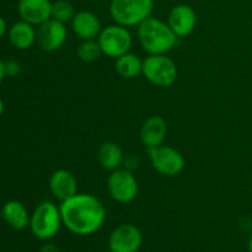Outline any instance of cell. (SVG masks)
I'll list each match as a JSON object with an SVG mask.
<instances>
[{"label": "cell", "instance_id": "ffe728a7", "mask_svg": "<svg viewBox=\"0 0 252 252\" xmlns=\"http://www.w3.org/2000/svg\"><path fill=\"white\" fill-rule=\"evenodd\" d=\"M101 54H102V51H101L97 39L81 41V43L78 46V49H76V56L84 63H94L100 58Z\"/></svg>", "mask_w": 252, "mask_h": 252}, {"label": "cell", "instance_id": "52a82bcc", "mask_svg": "<svg viewBox=\"0 0 252 252\" xmlns=\"http://www.w3.org/2000/svg\"><path fill=\"white\" fill-rule=\"evenodd\" d=\"M107 189L116 202L122 204L134 201L139 192L137 177L129 169H117L111 171L107 179Z\"/></svg>", "mask_w": 252, "mask_h": 252}, {"label": "cell", "instance_id": "5b68a950", "mask_svg": "<svg viewBox=\"0 0 252 252\" xmlns=\"http://www.w3.org/2000/svg\"><path fill=\"white\" fill-rule=\"evenodd\" d=\"M143 75L159 88H169L177 80L176 63L166 54H149L143 61Z\"/></svg>", "mask_w": 252, "mask_h": 252}, {"label": "cell", "instance_id": "cb8c5ba5", "mask_svg": "<svg viewBox=\"0 0 252 252\" xmlns=\"http://www.w3.org/2000/svg\"><path fill=\"white\" fill-rule=\"evenodd\" d=\"M7 32V25H6V21H5L4 17L0 15V38H2L4 37V34Z\"/></svg>", "mask_w": 252, "mask_h": 252}, {"label": "cell", "instance_id": "2e32d148", "mask_svg": "<svg viewBox=\"0 0 252 252\" xmlns=\"http://www.w3.org/2000/svg\"><path fill=\"white\" fill-rule=\"evenodd\" d=\"M7 38L12 47L19 51H27L37 43V30L33 25L21 20L9 27Z\"/></svg>", "mask_w": 252, "mask_h": 252}, {"label": "cell", "instance_id": "d6986e66", "mask_svg": "<svg viewBox=\"0 0 252 252\" xmlns=\"http://www.w3.org/2000/svg\"><path fill=\"white\" fill-rule=\"evenodd\" d=\"M115 66L118 75L125 79H134L143 74V61L130 52L116 59Z\"/></svg>", "mask_w": 252, "mask_h": 252}, {"label": "cell", "instance_id": "9c48e42d", "mask_svg": "<svg viewBox=\"0 0 252 252\" xmlns=\"http://www.w3.org/2000/svg\"><path fill=\"white\" fill-rule=\"evenodd\" d=\"M143 243L139 228L129 223L116 226L108 238V249L111 252H138Z\"/></svg>", "mask_w": 252, "mask_h": 252}, {"label": "cell", "instance_id": "8fae6325", "mask_svg": "<svg viewBox=\"0 0 252 252\" xmlns=\"http://www.w3.org/2000/svg\"><path fill=\"white\" fill-rule=\"evenodd\" d=\"M167 24L177 37L189 36L196 29L197 14L189 5H176L170 10Z\"/></svg>", "mask_w": 252, "mask_h": 252}, {"label": "cell", "instance_id": "484cf974", "mask_svg": "<svg viewBox=\"0 0 252 252\" xmlns=\"http://www.w3.org/2000/svg\"><path fill=\"white\" fill-rule=\"evenodd\" d=\"M4 110H5L4 101H2V98L0 97V117H1V116H2V113H4Z\"/></svg>", "mask_w": 252, "mask_h": 252}, {"label": "cell", "instance_id": "4fadbf2b", "mask_svg": "<svg viewBox=\"0 0 252 252\" xmlns=\"http://www.w3.org/2000/svg\"><path fill=\"white\" fill-rule=\"evenodd\" d=\"M49 189L54 198L64 202L78 193V180L69 170H56L49 177Z\"/></svg>", "mask_w": 252, "mask_h": 252}, {"label": "cell", "instance_id": "30bf717a", "mask_svg": "<svg viewBox=\"0 0 252 252\" xmlns=\"http://www.w3.org/2000/svg\"><path fill=\"white\" fill-rule=\"evenodd\" d=\"M68 38L66 25L49 19L37 29V43L44 52H56L63 47Z\"/></svg>", "mask_w": 252, "mask_h": 252}, {"label": "cell", "instance_id": "3957f363", "mask_svg": "<svg viewBox=\"0 0 252 252\" xmlns=\"http://www.w3.org/2000/svg\"><path fill=\"white\" fill-rule=\"evenodd\" d=\"M154 0H111L110 14L113 21L125 27L139 26L152 16Z\"/></svg>", "mask_w": 252, "mask_h": 252}, {"label": "cell", "instance_id": "277c9868", "mask_svg": "<svg viewBox=\"0 0 252 252\" xmlns=\"http://www.w3.org/2000/svg\"><path fill=\"white\" fill-rule=\"evenodd\" d=\"M63 225L61 209L52 202H42L37 206L30 219L32 234L39 240H49L58 234Z\"/></svg>", "mask_w": 252, "mask_h": 252}, {"label": "cell", "instance_id": "7402d4cb", "mask_svg": "<svg viewBox=\"0 0 252 252\" xmlns=\"http://www.w3.org/2000/svg\"><path fill=\"white\" fill-rule=\"evenodd\" d=\"M5 73L6 76H17L21 73V64L17 61L14 59H10V61L5 62Z\"/></svg>", "mask_w": 252, "mask_h": 252}, {"label": "cell", "instance_id": "e0dca14e", "mask_svg": "<svg viewBox=\"0 0 252 252\" xmlns=\"http://www.w3.org/2000/svg\"><path fill=\"white\" fill-rule=\"evenodd\" d=\"M1 216L9 226L15 230H22L30 226V219L31 216L29 214L26 207L20 201L12 199L7 201L1 208Z\"/></svg>", "mask_w": 252, "mask_h": 252}, {"label": "cell", "instance_id": "ac0fdd59", "mask_svg": "<svg viewBox=\"0 0 252 252\" xmlns=\"http://www.w3.org/2000/svg\"><path fill=\"white\" fill-rule=\"evenodd\" d=\"M97 159L103 169L113 171L122 166L125 161V154H123L122 148L117 143L107 140L98 145Z\"/></svg>", "mask_w": 252, "mask_h": 252}, {"label": "cell", "instance_id": "7a4b0ae2", "mask_svg": "<svg viewBox=\"0 0 252 252\" xmlns=\"http://www.w3.org/2000/svg\"><path fill=\"white\" fill-rule=\"evenodd\" d=\"M137 34L140 46L148 54H167L179 38L167 22L153 16L137 26Z\"/></svg>", "mask_w": 252, "mask_h": 252}, {"label": "cell", "instance_id": "8992f818", "mask_svg": "<svg viewBox=\"0 0 252 252\" xmlns=\"http://www.w3.org/2000/svg\"><path fill=\"white\" fill-rule=\"evenodd\" d=\"M97 42L101 47L102 54L115 59L130 52L133 44L132 34L128 27L118 24L110 25L102 29L97 37Z\"/></svg>", "mask_w": 252, "mask_h": 252}, {"label": "cell", "instance_id": "4316f807", "mask_svg": "<svg viewBox=\"0 0 252 252\" xmlns=\"http://www.w3.org/2000/svg\"><path fill=\"white\" fill-rule=\"evenodd\" d=\"M248 248H249V251L252 252V235L251 238L249 239V244H248Z\"/></svg>", "mask_w": 252, "mask_h": 252}, {"label": "cell", "instance_id": "603a6c76", "mask_svg": "<svg viewBox=\"0 0 252 252\" xmlns=\"http://www.w3.org/2000/svg\"><path fill=\"white\" fill-rule=\"evenodd\" d=\"M41 252H61V251H59L58 246H56L54 244L47 243V244H44L43 246H42Z\"/></svg>", "mask_w": 252, "mask_h": 252}, {"label": "cell", "instance_id": "5bb4252c", "mask_svg": "<svg viewBox=\"0 0 252 252\" xmlns=\"http://www.w3.org/2000/svg\"><path fill=\"white\" fill-rule=\"evenodd\" d=\"M167 135V123L161 116H150L140 128V140L148 149L164 144Z\"/></svg>", "mask_w": 252, "mask_h": 252}, {"label": "cell", "instance_id": "d4e9b609", "mask_svg": "<svg viewBox=\"0 0 252 252\" xmlns=\"http://www.w3.org/2000/svg\"><path fill=\"white\" fill-rule=\"evenodd\" d=\"M5 76H6V73H5V62H2L0 59V84L2 83Z\"/></svg>", "mask_w": 252, "mask_h": 252}, {"label": "cell", "instance_id": "7c38bea8", "mask_svg": "<svg viewBox=\"0 0 252 252\" xmlns=\"http://www.w3.org/2000/svg\"><path fill=\"white\" fill-rule=\"evenodd\" d=\"M51 0H19L17 11L24 21L38 27L52 19Z\"/></svg>", "mask_w": 252, "mask_h": 252}, {"label": "cell", "instance_id": "6da1fadb", "mask_svg": "<svg viewBox=\"0 0 252 252\" xmlns=\"http://www.w3.org/2000/svg\"><path fill=\"white\" fill-rule=\"evenodd\" d=\"M63 225L75 235H93L101 229L106 220V208L102 202L90 193H76L61 202Z\"/></svg>", "mask_w": 252, "mask_h": 252}, {"label": "cell", "instance_id": "ba28073f", "mask_svg": "<svg viewBox=\"0 0 252 252\" xmlns=\"http://www.w3.org/2000/svg\"><path fill=\"white\" fill-rule=\"evenodd\" d=\"M150 162L154 170L167 177H174L181 174L186 167L185 157L175 148L169 145L148 149Z\"/></svg>", "mask_w": 252, "mask_h": 252}, {"label": "cell", "instance_id": "44dd1931", "mask_svg": "<svg viewBox=\"0 0 252 252\" xmlns=\"http://www.w3.org/2000/svg\"><path fill=\"white\" fill-rule=\"evenodd\" d=\"M76 11L73 4L68 0H57L52 4V19L61 21L63 24L71 22Z\"/></svg>", "mask_w": 252, "mask_h": 252}, {"label": "cell", "instance_id": "9a60e30c", "mask_svg": "<svg viewBox=\"0 0 252 252\" xmlns=\"http://www.w3.org/2000/svg\"><path fill=\"white\" fill-rule=\"evenodd\" d=\"M71 30L81 39H97L98 34L102 31L101 21L94 12L88 10H81L75 14L71 20Z\"/></svg>", "mask_w": 252, "mask_h": 252}]
</instances>
